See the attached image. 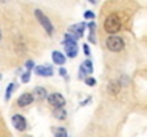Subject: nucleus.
<instances>
[{
	"instance_id": "obj_1",
	"label": "nucleus",
	"mask_w": 147,
	"mask_h": 137,
	"mask_svg": "<svg viewBox=\"0 0 147 137\" xmlns=\"http://www.w3.org/2000/svg\"><path fill=\"white\" fill-rule=\"evenodd\" d=\"M123 27V20L117 13H109L103 22V29L109 34H117Z\"/></svg>"
},
{
	"instance_id": "obj_2",
	"label": "nucleus",
	"mask_w": 147,
	"mask_h": 137,
	"mask_svg": "<svg viewBox=\"0 0 147 137\" xmlns=\"http://www.w3.org/2000/svg\"><path fill=\"white\" fill-rule=\"evenodd\" d=\"M126 42L123 40V37L117 36V34H110L106 39V49L111 53H119L121 50H124Z\"/></svg>"
},
{
	"instance_id": "obj_3",
	"label": "nucleus",
	"mask_w": 147,
	"mask_h": 137,
	"mask_svg": "<svg viewBox=\"0 0 147 137\" xmlns=\"http://www.w3.org/2000/svg\"><path fill=\"white\" fill-rule=\"evenodd\" d=\"M34 17H36V20L40 23V26L46 30V33L49 34V36H53V33H54V26H53V23H51V20H50L49 17L43 13V10H40V9H34Z\"/></svg>"
},
{
	"instance_id": "obj_4",
	"label": "nucleus",
	"mask_w": 147,
	"mask_h": 137,
	"mask_svg": "<svg viewBox=\"0 0 147 137\" xmlns=\"http://www.w3.org/2000/svg\"><path fill=\"white\" fill-rule=\"evenodd\" d=\"M94 67H93V61L90 59H86L80 66H79V73H77V77L80 80H84L86 77H89L92 73H93Z\"/></svg>"
},
{
	"instance_id": "obj_5",
	"label": "nucleus",
	"mask_w": 147,
	"mask_h": 137,
	"mask_svg": "<svg viewBox=\"0 0 147 137\" xmlns=\"http://www.w3.org/2000/svg\"><path fill=\"white\" fill-rule=\"evenodd\" d=\"M47 103L53 109H61L66 106V99L61 93H50L47 97Z\"/></svg>"
},
{
	"instance_id": "obj_6",
	"label": "nucleus",
	"mask_w": 147,
	"mask_h": 137,
	"mask_svg": "<svg viewBox=\"0 0 147 137\" xmlns=\"http://www.w3.org/2000/svg\"><path fill=\"white\" fill-rule=\"evenodd\" d=\"M11 124H13V127L17 132H24L27 129V120H26V117L22 116V114H19V113H14L11 116Z\"/></svg>"
},
{
	"instance_id": "obj_7",
	"label": "nucleus",
	"mask_w": 147,
	"mask_h": 137,
	"mask_svg": "<svg viewBox=\"0 0 147 137\" xmlns=\"http://www.w3.org/2000/svg\"><path fill=\"white\" fill-rule=\"evenodd\" d=\"M86 27H87V23H86V22H83V23H77V24L69 26L67 32H69V33H71V34H74L77 39H80V37H83V36H84V30H86Z\"/></svg>"
},
{
	"instance_id": "obj_8",
	"label": "nucleus",
	"mask_w": 147,
	"mask_h": 137,
	"mask_svg": "<svg viewBox=\"0 0 147 137\" xmlns=\"http://www.w3.org/2000/svg\"><path fill=\"white\" fill-rule=\"evenodd\" d=\"M34 73H36V76H40V77H51V76H54L53 67H51V66H47V64L36 66V67H34Z\"/></svg>"
},
{
	"instance_id": "obj_9",
	"label": "nucleus",
	"mask_w": 147,
	"mask_h": 137,
	"mask_svg": "<svg viewBox=\"0 0 147 137\" xmlns=\"http://www.w3.org/2000/svg\"><path fill=\"white\" fill-rule=\"evenodd\" d=\"M33 101H34L33 93L26 91V93H22V94L19 96V99H17V106H19V107H27V106H30Z\"/></svg>"
},
{
	"instance_id": "obj_10",
	"label": "nucleus",
	"mask_w": 147,
	"mask_h": 137,
	"mask_svg": "<svg viewBox=\"0 0 147 137\" xmlns=\"http://www.w3.org/2000/svg\"><path fill=\"white\" fill-rule=\"evenodd\" d=\"M51 60H53V63L57 64V66H64L66 61H67V57H66V54H64L63 51L54 50V51H51Z\"/></svg>"
},
{
	"instance_id": "obj_11",
	"label": "nucleus",
	"mask_w": 147,
	"mask_h": 137,
	"mask_svg": "<svg viewBox=\"0 0 147 137\" xmlns=\"http://www.w3.org/2000/svg\"><path fill=\"white\" fill-rule=\"evenodd\" d=\"M33 96H34L36 100H47L49 91H47L46 87H43V86H36V87L33 89Z\"/></svg>"
},
{
	"instance_id": "obj_12",
	"label": "nucleus",
	"mask_w": 147,
	"mask_h": 137,
	"mask_svg": "<svg viewBox=\"0 0 147 137\" xmlns=\"http://www.w3.org/2000/svg\"><path fill=\"white\" fill-rule=\"evenodd\" d=\"M121 83H120V80H111L110 83H109V87H107V90L110 91V94H113V96H116V94H119L120 90H121Z\"/></svg>"
},
{
	"instance_id": "obj_13",
	"label": "nucleus",
	"mask_w": 147,
	"mask_h": 137,
	"mask_svg": "<svg viewBox=\"0 0 147 137\" xmlns=\"http://www.w3.org/2000/svg\"><path fill=\"white\" fill-rule=\"evenodd\" d=\"M53 116L57 120H66L67 119V111L64 110V107H61V109H53Z\"/></svg>"
},
{
	"instance_id": "obj_14",
	"label": "nucleus",
	"mask_w": 147,
	"mask_h": 137,
	"mask_svg": "<svg viewBox=\"0 0 147 137\" xmlns=\"http://www.w3.org/2000/svg\"><path fill=\"white\" fill-rule=\"evenodd\" d=\"M16 87H17L16 83H9V84H7V87H6V94H4V100H6V101L10 100V97H11L13 91L16 90Z\"/></svg>"
},
{
	"instance_id": "obj_15",
	"label": "nucleus",
	"mask_w": 147,
	"mask_h": 137,
	"mask_svg": "<svg viewBox=\"0 0 147 137\" xmlns=\"http://www.w3.org/2000/svg\"><path fill=\"white\" fill-rule=\"evenodd\" d=\"M54 137H69V133L64 127H57L54 130Z\"/></svg>"
},
{
	"instance_id": "obj_16",
	"label": "nucleus",
	"mask_w": 147,
	"mask_h": 137,
	"mask_svg": "<svg viewBox=\"0 0 147 137\" xmlns=\"http://www.w3.org/2000/svg\"><path fill=\"white\" fill-rule=\"evenodd\" d=\"M84 84H86V86H89V87H94V86L97 84V80H96L94 77L89 76V77H86V79H84Z\"/></svg>"
},
{
	"instance_id": "obj_17",
	"label": "nucleus",
	"mask_w": 147,
	"mask_h": 137,
	"mask_svg": "<svg viewBox=\"0 0 147 137\" xmlns=\"http://www.w3.org/2000/svg\"><path fill=\"white\" fill-rule=\"evenodd\" d=\"M30 77H32V73H30L29 70H26L24 73H22L20 80H22V83H29V82H30Z\"/></svg>"
},
{
	"instance_id": "obj_18",
	"label": "nucleus",
	"mask_w": 147,
	"mask_h": 137,
	"mask_svg": "<svg viewBox=\"0 0 147 137\" xmlns=\"http://www.w3.org/2000/svg\"><path fill=\"white\" fill-rule=\"evenodd\" d=\"M84 19H86V20H90V22L94 20V19H96L94 11H92V10H86V11H84Z\"/></svg>"
},
{
	"instance_id": "obj_19",
	"label": "nucleus",
	"mask_w": 147,
	"mask_h": 137,
	"mask_svg": "<svg viewBox=\"0 0 147 137\" xmlns=\"http://www.w3.org/2000/svg\"><path fill=\"white\" fill-rule=\"evenodd\" d=\"M34 67H36V64H34L33 60H26V63H24V69L26 70L32 72V70H34Z\"/></svg>"
},
{
	"instance_id": "obj_20",
	"label": "nucleus",
	"mask_w": 147,
	"mask_h": 137,
	"mask_svg": "<svg viewBox=\"0 0 147 137\" xmlns=\"http://www.w3.org/2000/svg\"><path fill=\"white\" fill-rule=\"evenodd\" d=\"M83 51H84V54H86L87 57H90V47H89L87 43H86V45H83Z\"/></svg>"
},
{
	"instance_id": "obj_21",
	"label": "nucleus",
	"mask_w": 147,
	"mask_h": 137,
	"mask_svg": "<svg viewBox=\"0 0 147 137\" xmlns=\"http://www.w3.org/2000/svg\"><path fill=\"white\" fill-rule=\"evenodd\" d=\"M59 74H60V76H63V77H66V76H67V72H66V69H64L63 66H60V67H59Z\"/></svg>"
},
{
	"instance_id": "obj_22",
	"label": "nucleus",
	"mask_w": 147,
	"mask_h": 137,
	"mask_svg": "<svg viewBox=\"0 0 147 137\" xmlns=\"http://www.w3.org/2000/svg\"><path fill=\"white\" fill-rule=\"evenodd\" d=\"M90 101H92V97H87L86 100H83V101L80 103V106H82V107H84V106H87V104H89Z\"/></svg>"
},
{
	"instance_id": "obj_23",
	"label": "nucleus",
	"mask_w": 147,
	"mask_h": 137,
	"mask_svg": "<svg viewBox=\"0 0 147 137\" xmlns=\"http://www.w3.org/2000/svg\"><path fill=\"white\" fill-rule=\"evenodd\" d=\"M89 3H92V4H96V3H97V0H89Z\"/></svg>"
},
{
	"instance_id": "obj_24",
	"label": "nucleus",
	"mask_w": 147,
	"mask_h": 137,
	"mask_svg": "<svg viewBox=\"0 0 147 137\" xmlns=\"http://www.w3.org/2000/svg\"><path fill=\"white\" fill-rule=\"evenodd\" d=\"M1 37H3V33H1V29H0V42H1Z\"/></svg>"
},
{
	"instance_id": "obj_25",
	"label": "nucleus",
	"mask_w": 147,
	"mask_h": 137,
	"mask_svg": "<svg viewBox=\"0 0 147 137\" xmlns=\"http://www.w3.org/2000/svg\"><path fill=\"white\" fill-rule=\"evenodd\" d=\"M1 77H3V76H1V73H0V80H1Z\"/></svg>"
}]
</instances>
